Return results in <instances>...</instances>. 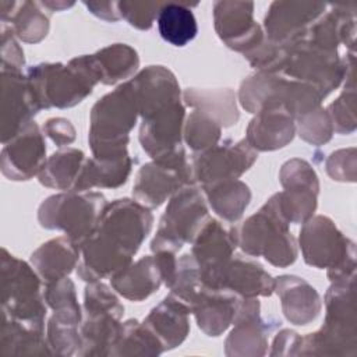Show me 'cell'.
<instances>
[{
  "label": "cell",
  "mask_w": 357,
  "mask_h": 357,
  "mask_svg": "<svg viewBox=\"0 0 357 357\" xmlns=\"http://www.w3.org/2000/svg\"><path fill=\"white\" fill-rule=\"evenodd\" d=\"M152 225L151 209L137 199L107 202L96 227L79 245L81 258L75 268L78 278L88 283L98 282L128 266Z\"/></svg>",
  "instance_id": "obj_1"
},
{
  "label": "cell",
  "mask_w": 357,
  "mask_h": 357,
  "mask_svg": "<svg viewBox=\"0 0 357 357\" xmlns=\"http://www.w3.org/2000/svg\"><path fill=\"white\" fill-rule=\"evenodd\" d=\"M25 75L39 110L74 107L99 84L91 54L77 56L67 64L39 63L28 67Z\"/></svg>",
  "instance_id": "obj_2"
},
{
  "label": "cell",
  "mask_w": 357,
  "mask_h": 357,
  "mask_svg": "<svg viewBox=\"0 0 357 357\" xmlns=\"http://www.w3.org/2000/svg\"><path fill=\"white\" fill-rule=\"evenodd\" d=\"M325 319L322 326L301 337L300 356L357 354V319L354 282L331 283L324 297Z\"/></svg>",
  "instance_id": "obj_3"
},
{
  "label": "cell",
  "mask_w": 357,
  "mask_h": 357,
  "mask_svg": "<svg viewBox=\"0 0 357 357\" xmlns=\"http://www.w3.org/2000/svg\"><path fill=\"white\" fill-rule=\"evenodd\" d=\"M138 107L130 81L103 95L91 109L88 142L95 158L128 153L130 132L137 124Z\"/></svg>",
  "instance_id": "obj_4"
},
{
  "label": "cell",
  "mask_w": 357,
  "mask_h": 357,
  "mask_svg": "<svg viewBox=\"0 0 357 357\" xmlns=\"http://www.w3.org/2000/svg\"><path fill=\"white\" fill-rule=\"evenodd\" d=\"M298 245L307 265L326 269L331 283L354 282L356 244L325 215H314L300 229Z\"/></svg>",
  "instance_id": "obj_5"
},
{
  "label": "cell",
  "mask_w": 357,
  "mask_h": 357,
  "mask_svg": "<svg viewBox=\"0 0 357 357\" xmlns=\"http://www.w3.org/2000/svg\"><path fill=\"white\" fill-rule=\"evenodd\" d=\"M290 223L268 199L261 209L234 227L237 247L250 257H264L278 268H287L298 257L297 240L289 229Z\"/></svg>",
  "instance_id": "obj_6"
},
{
  "label": "cell",
  "mask_w": 357,
  "mask_h": 357,
  "mask_svg": "<svg viewBox=\"0 0 357 357\" xmlns=\"http://www.w3.org/2000/svg\"><path fill=\"white\" fill-rule=\"evenodd\" d=\"M282 75L315 86L325 99L343 81L354 78V52L340 56L339 50L322 47L303 38L290 45Z\"/></svg>",
  "instance_id": "obj_7"
},
{
  "label": "cell",
  "mask_w": 357,
  "mask_h": 357,
  "mask_svg": "<svg viewBox=\"0 0 357 357\" xmlns=\"http://www.w3.org/2000/svg\"><path fill=\"white\" fill-rule=\"evenodd\" d=\"M107 205L96 191H63L47 197L38 209V222L43 229L60 230L81 245L93 231Z\"/></svg>",
  "instance_id": "obj_8"
},
{
  "label": "cell",
  "mask_w": 357,
  "mask_h": 357,
  "mask_svg": "<svg viewBox=\"0 0 357 357\" xmlns=\"http://www.w3.org/2000/svg\"><path fill=\"white\" fill-rule=\"evenodd\" d=\"M82 311L79 356H109L124 315V305L117 293L103 282H89L84 290Z\"/></svg>",
  "instance_id": "obj_9"
},
{
  "label": "cell",
  "mask_w": 357,
  "mask_h": 357,
  "mask_svg": "<svg viewBox=\"0 0 357 357\" xmlns=\"http://www.w3.org/2000/svg\"><path fill=\"white\" fill-rule=\"evenodd\" d=\"M208 219L209 212L202 190L197 184L180 188L169 198L151 241V251L176 254L184 244L194 241Z\"/></svg>",
  "instance_id": "obj_10"
},
{
  "label": "cell",
  "mask_w": 357,
  "mask_h": 357,
  "mask_svg": "<svg viewBox=\"0 0 357 357\" xmlns=\"http://www.w3.org/2000/svg\"><path fill=\"white\" fill-rule=\"evenodd\" d=\"M42 287L43 282L33 266L3 247L0 257L1 312L24 321H45L47 305Z\"/></svg>",
  "instance_id": "obj_11"
},
{
  "label": "cell",
  "mask_w": 357,
  "mask_h": 357,
  "mask_svg": "<svg viewBox=\"0 0 357 357\" xmlns=\"http://www.w3.org/2000/svg\"><path fill=\"white\" fill-rule=\"evenodd\" d=\"M195 184L184 148L144 163L134 180L132 197L146 208H158L180 188Z\"/></svg>",
  "instance_id": "obj_12"
},
{
  "label": "cell",
  "mask_w": 357,
  "mask_h": 357,
  "mask_svg": "<svg viewBox=\"0 0 357 357\" xmlns=\"http://www.w3.org/2000/svg\"><path fill=\"white\" fill-rule=\"evenodd\" d=\"M254 151L245 138L240 141L225 139L213 148L192 155L191 169L195 184L209 185L243 176L257 160Z\"/></svg>",
  "instance_id": "obj_13"
},
{
  "label": "cell",
  "mask_w": 357,
  "mask_h": 357,
  "mask_svg": "<svg viewBox=\"0 0 357 357\" xmlns=\"http://www.w3.org/2000/svg\"><path fill=\"white\" fill-rule=\"evenodd\" d=\"M191 244V254L199 266L202 284L216 289L237 247L234 227L227 229L218 219L209 218Z\"/></svg>",
  "instance_id": "obj_14"
},
{
  "label": "cell",
  "mask_w": 357,
  "mask_h": 357,
  "mask_svg": "<svg viewBox=\"0 0 357 357\" xmlns=\"http://www.w3.org/2000/svg\"><path fill=\"white\" fill-rule=\"evenodd\" d=\"M213 26L219 39L229 49L243 54L258 46L265 38L262 26L254 20L252 1H215Z\"/></svg>",
  "instance_id": "obj_15"
},
{
  "label": "cell",
  "mask_w": 357,
  "mask_h": 357,
  "mask_svg": "<svg viewBox=\"0 0 357 357\" xmlns=\"http://www.w3.org/2000/svg\"><path fill=\"white\" fill-rule=\"evenodd\" d=\"M328 6L318 1H272L264 17L265 38L279 45L301 40Z\"/></svg>",
  "instance_id": "obj_16"
},
{
  "label": "cell",
  "mask_w": 357,
  "mask_h": 357,
  "mask_svg": "<svg viewBox=\"0 0 357 357\" xmlns=\"http://www.w3.org/2000/svg\"><path fill=\"white\" fill-rule=\"evenodd\" d=\"M46 159L45 134L32 120L14 138L3 144L0 170L11 181H28L39 174Z\"/></svg>",
  "instance_id": "obj_17"
},
{
  "label": "cell",
  "mask_w": 357,
  "mask_h": 357,
  "mask_svg": "<svg viewBox=\"0 0 357 357\" xmlns=\"http://www.w3.org/2000/svg\"><path fill=\"white\" fill-rule=\"evenodd\" d=\"M231 325L225 340L227 357H262L268 353L272 326L261 317L258 298H241Z\"/></svg>",
  "instance_id": "obj_18"
},
{
  "label": "cell",
  "mask_w": 357,
  "mask_h": 357,
  "mask_svg": "<svg viewBox=\"0 0 357 357\" xmlns=\"http://www.w3.org/2000/svg\"><path fill=\"white\" fill-rule=\"evenodd\" d=\"M39 112L26 75L1 68V142L14 138Z\"/></svg>",
  "instance_id": "obj_19"
},
{
  "label": "cell",
  "mask_w": 357,
  "mask_h": 357,
  "mask_svg": "<svg viewBox=\"0 0 357 357\" xmlns=\"http://www.w3.org/2000/svg\"><path fill=\"white\" fill-rule=\"evenodd\" d=\"M184 120L185 106L183 102L141 119L138 139L144 152L152 160H156L183 148Z\"/></svg>",
  "instance_id": "obj_20"
},
{
  "label": "cell",
  "mask_w": 357,
  "mask_h": 357,
  "mask_svg": "<svg viewBox=\"0 0 357 357\" xmlns=\"http://www.w3.org/2000/svg\"><path fill=\"white\" fill-rule=\"evenodd\" d=\"M128 81L141 119L178 103L183 99L176 75L165 66H148Z\"/></svg>",
  "instance_id": "obj_21"
},
{
  "label": "cell",
  "mask_w": 357,
  "mask_h": 357,
  "mask_svg": "<svg viewBox=\"0 0 357 357\" xmlns=\"http://www.w3.org/2000/svg\"><path fill=\"white\" fill-rule=\"evenodd\" d=\"M294 135V117L282 105L261 107L245 130V141L257 152L282 149L293 141Z\"/></svg>",
  "instance_id": "obj_22"
},
{
  "label": "cell",
  "mask_w": 357,
  "mask_h": 357,
  "mask_svg": "<svg viewBox=\"0 0 357 357\" xmlns=\"http://www.w3.org/2000/svg\"><path fill=\"white\" fill-rule=\"evenodd\" d=\"M241 298L234 293L202 286L190 303L198 328L209 337H218L233 324Z\"/></svg>",
  "instance_id": "obj_23"
},
{
  "label": "cell",
  "mask_w": 357,
  "mask_h": 357,
  "mask_svg": "<svg viewBox=\"0 0 357 357\" xmlns=\"http://www.w3.org/2000/svg\"><path fill=\"white\" fill-rule=\"evenodd\" d=\"M273 293L278 294L284 318L297 326H305L317 319L322 310L319 293L307 280L296 275L275 278Z\"/></svg>",
  "instance_id": "obj_24"
},
{
  "label": "cell",
  "mask_w": 357,
  "mask_h": 357,
  "mask_svg": "<svg viewBox=\"0 0 357 357\" xmlns=\"http://www.w3.org/2000/svg\"><path fill=\"white\" fill-rule=\"evenodd\" d=\"M275 278L258 262L247 257H233L222 272L218 287L240 298L269 297L273 294Z\"/></svg>",
  "instance_id": "obj_25"
},
{
  "label": "cell",
  "mask_w": 357,
  "mask_h": 357,
  "mask_svg": "<svg viewBox=\"0 0 357 357\" xmlns=\"http://www.w3.org/2000/svg\"><path fill=\"white\" fill-rule=\"evenodd\" d=\"M190 305L173 296H166L142 321L160 340L163 350L180 346L190 333Z\"/></svg>",
  "instance_id": "obj_26"
},
{
  "label": "cell",
  "mask_w": 357,
  "mask_h": 357,
  "mask_svg": "<svg viewBox=\"0 0 357 357\" xmlns=\"http://www.w3.org/2000/svg\"><path fill=\"white\" fill-rule=\"evenodd\" d=\"M0 356H52L46 340L45 321H24L1 312Z\"/></svg>",
  "instance_id": "obj_27"
},
{
  "label": "cell",
  "mask_w": 357,
  "mask_h": 357,
  "mask_svg": "<svg viewBox=\"0 0 357 357\" xmlns=\"http://www.w3.org/2000/svg\"><path fill=\"white\" fill-rule=\"evenodd\" d=\"M163 272L158 257L145 255L110 278L113 290L126 300L139 303L159 290Z\"/></svg>",
  "instance_id": "obj_28"
},
{
  "label": "cell",
  "mask_w": 357,
  "mask_h": 357,
  "mask_svg": "<svg viewBox=\"0 0 357 357\" xmlns=\"http://www.w3.org/2000/svg\"><path fill=\"white\" fill-rule=\"evenodd\" d=\"M81 258L79 245L67 236L52 238L40 244L29 257V264L40 276L43 284L68 276Z\"/></svg>",
  "instance_id": "obj_29"
},
{
  "label": "cell",
  "mask_w": 357,
  "mask_h": 357,
  "mask_svg": "<svg viewBox=\"0 0 357 357\" xmlns=\"http://www.w3.org/2000/svg\"><path fill=\"white\" fill-rule=\"evenodd\" d=\"M39 1H0V21L7 24L18 40L25 43L42 42L50 29L49 13Z\"/></svg>",
  "instance_id": "obj_30"
},
{
  "label": "cell",
  "mask_w": 357,
  "mask_h": 357,
  "mask_svg": "<svg viewBox=\"0 0 357 357\" xmlns=\"http://www.w3.org/2000/svg\"><path fill=\"white\" fill-rule=\"evenodd\" d=\"M132 170L130 153L114 158L85 159L73 191H91L92 188H119L127 183Z\"/></svg>",
  "instance_id": "obj_31"
},
{
  "label": "cell",
  "mask_w": 357,
  "mask_h": 357,
  "mask_svg": "<svg viewBox=\"0 0 357 357\" xmlns=\"http://www.w3.org/2000/svg\"><path fill=\"white\" fill-rule=\"evenodd\" d=\"M181 96L185 106L206 113L222 128L234 126L240 119L237 95L231 88H187Z\"/></svg>",
  "instance_id": "obj_32"
},
{
  "label": "cell",
  "mask_w": 357,
  "mask_h": 357,
  "mask_svg": "<svg viewBox=\"0 0 357 357\" xmlns=\"http://www.w3.org/2000/svg\"><path fill=\"white\" fill-rule=\"evenodd\" d=\"M201 190L212 211L229 223L240 220L251 201L250 187L238 178L202 185Z\"/></svg>",
  "instance_id": "obj_33"
},
{
  "label": "cell",
  "mask_w": 357,
  "mask_h": 357,
  "mask_svg": "<svg viewBox=\"0 0 357 357\" xmlns=\"http://www.w3.org/2000/svg\"><path fill=\"white\" fill-rule=\"evenodd\" d=\"M91 57L99 82L105 85H114L120 81L131 79L139 67V56L137 50L126 43L105 46L91 54Z\"/></svg>",
  "instance_id": "obj_34"
},
{
  "label": "cell",
  "mask_w": 357,
  "mask_h": 357,
  "mask_svg": "<svg viewBox=\"0 0 357 357\" xmlns=\"http://www.w3.org/2000/svg\"><path fill=\"white\" fill-rule=\"evenodd\" d=\"M85 159V153L78 148H61L46 159L38 180L43 187L70 191L78 178Z\"/></svg>",
  "instance_id": "obj_35"
},
{
  "label": "cell",
  "mask_w": 357,
  "mask_h": 357,
  "mask_svg": "<svg viewBox=\"0 0 357 357\" xmlns=\"http://www.w3.org/2000/svg\"><path fill=\"white\" fill-rule=\"evenodd\" d=\"M165 353L156 335L138 319H127L120 324L116 340L109 351L112 357H153Z\"/></svg>",
  "instance_id": "obj_36"
},
{
  "label": "cell",
  "mask_w": 357,
  "mask_h": 357,
  "mask_svg": "<svg viewBox=\"0 0 357 357\" xmlns=\"http://www.w3.org/2000/svg\"><path fill=\"white\" fill-rule=\"evenodd\" d=\"M156 24L162 39L176 47L188 45L198 33L195 15L183 3H163Z\"/></svg>",
  "instance_id": "obj_37"
},
{
  "label": "cell",
  "mask_w": 357,
  "mask_h": 357,
  "mask_svg": "<svg viewBox=\"0 0 357 357\" xmlns=\"http://www.w3.org/2000/svg\"><path fill=\"white\" fill-rule=\"evenodd\" d=\"M222 138V127L206 113L194 109L185 116L183 127V141L194 153L208 151L218 145Z\"/></svg>",
  "instance_id": "obj_38"
},
{
  "label": "cell",
  "mask_w": 357,
  "mask_h": 357,
  "mask_svg": "<svg viewBox=\"0 0 357 357\" xmlns=\"http://www.w3.org/2000/svg\"><path fill=\"white\" fill-rule=\"evenodd\" d=\"M287 223L298 225L315 215L318 194L307 190H283L269 198Z\"/></svg>",
  "instance_id": "obj_39"
},
{
  "label": "cell",
  "mask_w": 357,
  "mask_h": 357,
  "mask_svg": "<svg viewBox=\"0 0 357 357\" xmlns=\"http://www.w3.org/2000/svg\"><path fill=\"white\" fill-rule=\"evenodd\" d=\"M43 297L53 315L60 318L82 321L84 311L77 298L74 282L66 276L57 282L43 284Z\"/></svg>",
  "instance_id": "obj_40"
},
{
  "label": "cell",
  "mask_w": 357,
  "mask_h": 357,
  "mask_svg": "<svg viewBox=\"0 0 357 357\" xmlns=\"http://www.w3.org/2000/svg\"><path fill=\"white\" fill-rule=\"evenodd\" d=\"M202 286L204 284L201 282L199 266L195 258L191 252L183 254L180 258H177L173 278L166 287L173 296L178 297L190 305V303L194 300Z\"/></svg>",
  "instance_id": "obj_41"
},
{
  "label": "cell",
  "mask_w": 357,
  "mask_h": 357,
  "mask_svg": "<svg viewBox=\"0 0 357 357\" xmlns=\"http://www.w3.org/2000/svg\"><path fill=\"white\" fill-rule=\"evenodd\" d=\"M79 326L75 324L61 322L50 317L46 324V340L52 356H79L82 347V339Z\"/></svg>",
  "instance_id": "obj_42"
},
{
  "label": "cell",
  "mask_w": 357,
  "mask_h": 357,
  "mask_svg": "<svg viewBox=\"0 0 357 357\" xmlns=\"http://www.w3.org/2000/svg\"><path fill=\"white\" fill-rule=\"evenodd\" d=\"M289 47L290 45H279L264 38L258 46L244 53V59L258 73L282 74L289 57Z\"/></svg>",
  "instance_id": "obj_43"
},
{
  "label": "cell",
  "mask_w": 357,
  "mask_h": 357,
  "mask_svg": "<svg viewBox=\"0 0 357 357\" xmlns=\"http://www.w3.org/2000/svg\"><path fill=\"white\" fill-rule=\"evenodd\" d=\"M296 134L307 144L319 146L329 142L335 134L332 120L322 106L296 120Z\"/></svg>",
  "instance_id": "obj_44"
},
{
  "label": "cell",
  "mask_w": 357,
  "mask_h": 357,
  "mask_svg": "<svg viewBox=\"0 0 357 357\" xmlns=\"http://www.w3.org/2000/svg\"><path fill=\"white\" fill-rule=\"evenodd\" d=\"M279 181L283 190H307L319 194V178L314 167L304 159L286 160L279 170Z\"/></svg>",
  "instance_id": "obj_45"
},
{
  "label": "cell",
  "mask_w": 357,
  "mask_h": 357,
  "mask_svg": "<svg viewBox=\"0 0 357 357\" xmlns=\"http://www.w3.org/2000/svg\"><path fill=\"white\" fill-rule=\"evenodd\" d=\"M332 120L333 130L337 134L347 135L356 131V84L344 85L342 93L326 107Z\"/></svg>",
  "instance_id": "obj_46"
},
{
  "label": "cell",
  "mask_w": 357,
  "mask_h": 357,
  "mask_svg": "<svg viewBox=\"0 0 357 357\" xmlns=\"http://www.w3.org/2000/svg\"><path fill=\"white\" fill-rule=\"evenodd\" d=\"M163 3L159 1H119V11L131 26L139 31L152 28Z\"/></svg>",
  "instance_id": "obj_47"
},
{
  "label": "cell",
  "mask_w": 357,
  "mask_h": 357,
  "mask_svg": "<svg viewBox=\"0 0 357 357\" xmlns=\"http://www.w3.org/2000/svg\"><path fill=\"white\" fill-rule=\"evenodd\" d=\"M356 148H343L332 152L325 162V170L328 176L340 183L356 181Z\"/></svg>",
  "instance_id": "obj_48"
},
{
  "label": "cell",
  "mask_w": 357,
  "mask_h": 357,
  "mask_svg": "<svg viewBox=\"0 0 357 357\" xmlns=\"http://www.w3.org/2000/svg\"><path fill=\"white\" fill-rule=\"evenodd\" d=\"M1 68L22 71L25 67L24 50L18 43L17 36L7 24H1Z\"/></svg>",
  "instance_id": "obj_49"
},
{
  "label": "cell",
  "mask_w": 357,
  "mask_h": 357,
  "mask_svg": "<svg viewBox=\"0 0 357 357\" xmlns=\"http://www.w3.org/2000/svg\"><path fill=\"white\" fill-rule=\"evenodd\" d=\"M43 134L59 148L67 146L75 139V128L70 120L64 117H52L42 126Z\"/></svg>",
  "instance_id": "obj_50"
},
{
  "label": "cell",
  "mask_w": 357,
  "mask_h": 357,
  "mask_svg": "<svg viewBox=\"0 0 357 357\" xmlns=\"http://www.w3.org/2000/svg\"><path fill=\"white\" fill-rule=\"evenodd\" d=\"M301 337L297 332L291 329H282L276 333L272 349L269 351L271 356H300L301 349Z\"/></svg>",
  "instance_id": "obj_51"
},
{
  "label": "cell",
  "mask_w": 357,
  "mask_h": 357,
  "mask_svg": "<svg viewBox=\"0 0 357 357\" xmlns=\"http://www.w3.org/2000/svg\"><path fill=\"white\" fill-rule=\"evenodd\" d=\"M82 4L89 10L91 14L103 21L116 22L121 18L119 1H82Z\"/></svg>",
  "instance_id": "obj_52"
},
{
  "label": "cell",
  "mask_w": 357,
  "mask_h": 357,
  "mask_svg": "<svg viewBox=\"0 0 357 357\" xmlns=\"http://www.w3.org/2000/svg\"><path fill=\"white\" fill-rule=\"evenodd\" d=\"M39 3L49 13L63 11V10H67V8H70L75 4L74 1H64V0H45V1H39Z\"/></svg>",
  "instance_id": "obj_53"
}]
</instances>
